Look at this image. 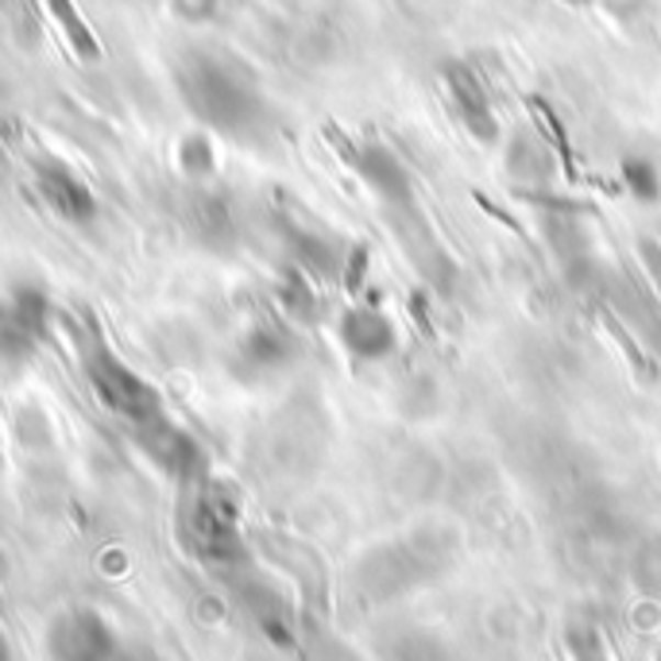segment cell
Masks as SVG:
<instances>
[{"label": "cell", "instance_id": "cell-2", "mask_svg": "<svg viewBox=\"0 0 661 661\" xmlns=\"http://www.w3.org/2000/svg\"><path fill=\"white\" fill-rule=\"evenodd\" d=\"M569 4H584V0H569Z\"/></svg>", "mask_w": 661, "mask_h": 661}, {"label": "cell", "instance_id": "cell-1", "mask_svg": "<svg viewBox=\"0 0 661 661\" xmlns=\"http://www.w3.org/2000/svg\"><path fill=\"white\" fill-rule=\"evenodd\" d=\"M623 175H627L630 194L642 198V202H653V198L661 194V178H658V170H653V163L627 159V163H623Z\"/></svg>", "mask_w": 661, "mask_h": 661}]
</instances>
